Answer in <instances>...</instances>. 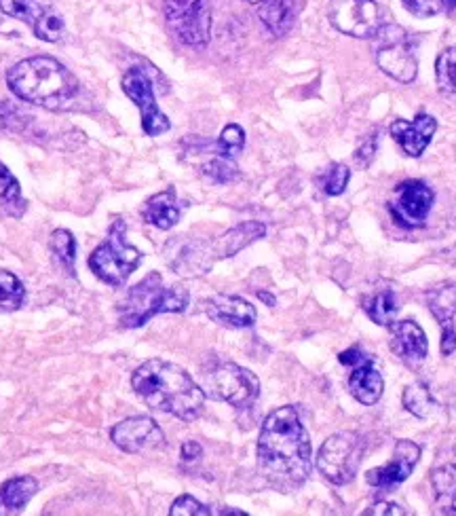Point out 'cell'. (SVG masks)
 <instances>
[{
    "label": "cell",
    "instance_id": "cell-1",
    "mask_svg": "<svg viewBox=\"0 0 456 516\" xmlns=\"http://www.w3.org/2000/svg\"><path fill=\"white\" fill-rule=\"evenodd\" d=\"M311 440L296 407H281L264 419L258 438V470L271 487L294 491L311 474Z\"/></svg>",
    "mask_w": 456,
    "mask_h": 516
},
{
    "label": "cell",
    "instance_id": "cell-2",
    "mask_svg": "<svg viewBox=\"0 0 456 516\" xmlns=\"http://www.w3.org/2000/svg\"><path fill=\"white\" fill-rule=\"evenodd\" d=\"M131 387L150 409L195 421L205 407L203 387L184 368L165 360H148L131 375Z\"/></svg>",
    "mask_w": 456,
    "mask_h": 516
},
{
    "label": "cell",
    "instance_id": "cell-3",
    "mask_svg": "<svg viewBox=\"0 0 456 516\" xmlns=\"http://www.w3.org/2000/svg\"><path fill=\"white\" fill-rule=\"evenodd\" d=\"M7 85L19 100L55 113L79 108L76 102L81 98V83L49 55H36L15 64L7 75Z\"/></svg>",
    "mask_w": 456,
    "mask_h": 516
},
{
    "label": "cell",
    "instance_id": "cell-4",
    "mask_svg": "<svg viewBox=\"0 0 456 516\" xmlns=\"http://www.w3.org/2000/svg\"><path fill=\"white\" fill-rule=\"evenodd\" d=\"M190 303V294L182 286H165L161 273L152 271L131 286L119 303V320L125 328H140L159 313H182Z\"/></svg>",
    "mask_w": 456,
    "mask_h": 516
},
{
    "label": "cell",
    "instance_id": "cell-5",
    "mask_svg": "<svg viewBox=\"0 0 456 516\" xmlns=\"http://www.w3.org/2000/svg\"><path fill=\"white\" fill-rule=\"evenodd\" d=\"M142 263V252L127 242L125 220H114L108 237L89 256V267L110 286H123Z\"/></svg>",
    "mask_w": 456,
    "mask_h": 516
},
{
    "label": "cell",
    "instance_id": "cell-6",
    "mask_svg": "<svg viewBox=\"0 0 456 516\" xmlns=\"http://www.w3.org/2000/svg\"><path fill=\"white\" fill-rule=\"evenodd\" d=\"M203 392L235 409H245L260 396V381L252 371L235 362L216 360L203 371Z\"/></svg>",
    "mask_w": 456,
    "mask_h": 516
},
{
    "label": "cell",
    "instance_id": "cell-7",
    "mask_svg": "<svg viewBox=\"0 0 456 516\" xmlns=\"http://www.w3.org/2000/svg\"><path fill=\"white\" fill-rule=\"evenodd\" d=\"M378 68L399 83H412L418 72L414 36L397 24H383L374 36Z\"/></svg>",
    "mask_w": 456,
    "mask_h": 516
},
{
    "label": "cell",
    "instance_id": "cell-8",
    "mask_svg": "<svg viewBox=\"0 0 456 516\" xmlns=\"http://www.w3.org/2000/svg\"><path fill=\"white\" fill-rule=\"evenodd\" d=\"M364 451L366 442L357 432L332 434L317 453V470L336 487L349 485L364 459Z\"/></svg>",
    "mask_w": 456,
    "mask_h": 516
},
{
    "label": "cell",
    "instance_id": "cell-9",
    "mask_svg": "<svg viewBox=\"0 0 456 516\" xmlns=\"http://www.w3.org/2000/svg\"><path fill=\"white\" fill-rule=\"evenodd\" d=\"M165 17L178 39L190 47H205L212 32V11L205 0H163Z\"/></svg>",
    "mask_w": 456,
    "mask_h": 516
},
{
    "label": "cell",
    "instance_id": "cell-10",
    "mask_svg": "<svg viewBox=\"0 0 456 516\" xmlns=\"http://www.w3.org/2000/svg\"><path fill=\"white\" fill-rule=\"evenodd\" d=\"M328 17L338 32L353 39H374L383 26V11L374 0H332Z\"/></svg>",
    "mask_w": 456,
    "mask_h": 516
},
{
    "label": "cell",
    "instance_id": "cell-11",
    "mask_svg": "<svg viewBox=\"0 0 456 516\" xmlns=\"http://www.w3.org/2000/svg\"><path fill=\"white\" fill-rule=\"evenodd\" d=\"M435 195L423 180L399 182L389 199V212L404 229H418L427 223Z\"/></svg>",
    "mask_w": 456,
    "mask_h": 516
},
{
    "label": "cell",
    "instance_id": "cell-12",
    "mask_svg": "<svg viewBox=\"0 0 456 516\" xmlns=\"http://www.w3.org/2000/svg\"><path fill=\"white\" fill-rule=\"evenodd\" d=\"M123 91L127 98L140 108L142 129L148 136H161L171 129L169 119L163 115V110L157 104L155 89L142 68H131L123 77Z\"/></svg>",
    "mask_w": 456,
    "mask_h": 516
},
{
    "label": "cell",
    "instance_id": "cell-13",
    "mask_svg": "<svg viewBox=\"0 0 456 516\" xmlns=\"http://www.w3.org/2000/svg\"><path fill=\"white\" fill-rule=\"evenodd\" d=\"M110 438L121 451L138 455L144 451H155L165 445V434L159 423L150 417H131L112 428Z\"/></svg>",
    "mask_w": 456,
    "mask_h": 516
},
{
    "label": "cell",
    "instance_id": "cell-14",
    "mask_svg": "<svg viewBox=\"0 0 456 516\" xmlns=\"http://www.w3.org/2000/svg\"><path fill=\"white\" fill-rule=\"evenodd\" d=\"M418 457H421V447H418L416 442L397 440L391 462L366 474L368 485L378 491H389L399 487L406 478H410L414 466L418 464Z\"/></svg>",
    "mask_w": 456,
    "mask_h": 516
},
{
    "label": "cell",
    "instance_id": "cell-15",
    "mask_svg": "<svg viewBox=\"0 0 456 516\" xmlns=\"http://www.w3.org/2000/svg\"><path fill=\"white\" fill-rule=\"evenodd\" d=\"M218 261L212 244L207 242H182L176 239L167 246V263L184 278H199Z\"/></svg>",
    "mask_w": 456,
    "mask_h": 516
},
{
    "label": "cell",
    "instance_id": "cell-16",
    "mask_svg": "<svg viewBox=\"0 0 456 516\" xmlns=\"http://www.w3.org/2000/svg\"><path fill=\"white\" fill-rule=\"evenodd\" d=\"M391 349L412 371H418L427 360L429 343L425 330L412 320H399L391 324Z\"/></svg>",
    "mask_w": 456,
    "mask_h": 516
},
{
    "label": "cell",
    "instance_id": "cell-17",
    "mask_svg": "<svg viewBox=\"0 0 456 516\" xmlns=\"http://www.w3.org/2000/svg\"><path fill=\"white\" fill-rule=\"evenodd\" d=\"M393 140L408 157H421L437 132V121L431 115H416L414 121L395 119L389 127Z\"/></svg>",
    "mask_w": 456,
    "mask_h": 516
},
{
    "label": "cell",
    "instance_id": "cell-18",
    "mask_svg": "<svg viewBox=\"0 0 456 516\" xmlns=\"http://www.w3.org/2000/svg\"><path fill=\"white\" fill-rule=\"evenodd\" d=\"M209 320L228 328H250L256 322V309L235 294H216L203 303Z\"/></svg>",
    "mask_w": 456,
    "mask_h": 516
},
{
    "label": "cell",
    "instance_id": "cell-19",
    "mask_svg": "<svg viewBox=\"0 0 456 516\" xmlns=\"http://www.w3.org/2000/svg\"><path fill=\"white\" fill-rule=\"evenodd\" d=\"M302 7L304 0H262L258 5V15L271 34L285 36L296 24Z\"/></svg>",
    "mask_w": 456,
    "mask_h": 516
},
{
    "label": "cell",
    "instance_id": "cell-20",
    "mask_svg": "<svg viewBox=\"0 0 456 516\" xmlns=\"http://www.w3.org/2000/svg\"><path fill=\"white\" fill-rule=\"evenodd\" d=\"M266 235V225L258 223V220H247L233 229H228L224 235H220L216 242H212V250L216 258H231L237 252L245 250L250 244L258 242Z\"/></svg>",
    "mask_w": 456,
    "mask_h": 516
},
{
    "label": "cell",
    "instance_id": "cell-21",
    "mask_svg": "<svg viewBox=\"0 0 456 516\" xmlns=\"http://www.w3.org/2000/svg\"><path fill=\"white\" fill-rule=\"evenodd\" d=\"M349 390L353 398L361 404H366V407H372V404H376L380 396H383L385 381L383 375L374 368L372 358L353 366V373L349 377Z\"/></svg>",
    "mask_w": 456,
    "mask_h": 516
},
{
    "label": "cell",
    "instance_id": "cell-22",
    "mask_svg": "<svg viewBox=\"0 0 456 516\" xmlns=\"http://www.w3.org/2000/svg\"><path fill=\"white\" fill-rule=\"evenodd\" d=\"M142 214L146 223L155 225L157 229L167 231L171 227H176L180 220V206L176 201L174 189H167L163 193H157L155 197H150L146 201Z\"/></svg>",
    "mask_w": 456,
    "mask_h": 516
},
{
    "label": "cell",
    "instance_id": "cell-23",
    "mask_svg": "<svg viewBox=\"0 0 456 516\" xmlns=\"http://www.w3.org/2000/svg\"><path fill=\"white\" fill-rule=\"evenodd\" d=\"M38 491V483L32 476H17L0 487V514L22 512Z\"/></svg>",
    "mask_w": 456,
    "mask_h": 516
},
{
    "label": "cell",
    "instance_id": "cell-24",
    "mask_svg": "<svg viewBox=\"0 0 456 516\" xmlns=\"http://www.w3.org/2000/svg\"><path fill=\"white\" fill-rule=\"evenodd\" d=\"M361 307L368 313V318L376 322L378 326H391L397 318L399 301L393 288H374L370 294H366Z\"/></svg>",
    "mask_w": 456,
    "mask_h": 516
},
{
    "label": "cell",
    "instance_id": "cell-25",
    "mask_svg": "<svg viewBox=\"0 0 456 516\" xmlns=\"http://www.w3.org/2000/svg\"><path fill=\"white\" fill-rule=\"evenodd\" d=\"M427 307L431 311V316L444 324H450L456 316V284L454 282H444L437 284L435 288L427 290L425 294Z\"/></svg>",
    "mask_w": 456,
    "mask_h": 516
},
{
    "label": "cell",
    "instance_id": "cell-26",
    "mask_svg": "<svg viewBox=\"0 0 456 516\" xmlns=\"http://www.w3.org/2000/svg\"><path fill=\"white\" fill-rule=\"evenodd\" d=\"M437 506L444 514H456V464H446L431 472Z\"/></svg>",
    "mask_w": 456,
    "mask_h": 516
},
{
    "label": "cell",
    "instance_id": "cell-27",
    "mask_svg": "<svg viewBox=\"0 0 456 516\" xmlns=\"http://www.w3.org/2000/svg\"><path fill=\"white\" fill-rule=\"evenodd\" d=\"M0 204L13 218H22L28 208L26 199L22 197V187H19L17 178L9 172L5 163H0Z\"/></svg>",
    "mask_w": 456,
    "mask_h": 516
},
{
    "label": "cell",
    "instance_id": "cell-28",
    "mask_svg": "<svg viewBox=\"0 0 456 516\" xmlns=\"http://www.w3.org/2000/svg\"><path fill=\"white\" fill-rule=\"evenodd\" d=\"M49 5H43L41 0H0V9L5 15L15 17V20L34 28L38 20L45 15Z\"/></svg>",
    "mask_w": 456,
    "mask_h": 516
},
{
    "label": "cell",
    "instance_id": "cell-29",
    "mask_svg": "<svg viewBox=\"0 0 456 516\" xmlns=\"http://www.w3.org/2000/svg\"><path fill=\"white\" fill-rule=\"evenodd\" d=\"M404 409L414 417L425 419L435 411V400L425 383H412L404 390Z\"/></svg>",
    "mask_w": 456,
    "mask_h": 516
},
{
    "label": "cell",
    "instance_id": "cell-30",
    "mask_svg": "<svg viewBox=\"0 0 456 516\" xmlns=\"http://www.w3.org/2000/svg\"><path fill=\"white\" fill-rule=\"evenodd\" d=\"M26 299V288L11 271H0V311H15Z\"/></svg>",
    "mask_w": 456,
    "mask_h": 516
},
{
    "label": "cell",
    "instance_id": "cell-31",
    "mask_svg": "<svg viewBox=\"0 0 456 516\" xmlns=\"http://www.w3.org/2000/svg\"><path fill=\"white\" fill-rule=\"evenodd\" d=\"M349 178H351V172H349L347 165L330 163L328 168L317 176V187L330 197H338V195L345 193Z\"/></svg>",
    "mask_w": 456,
    "mask_h": 516
},
{
    "label": "cell",
    "instance_id": "cell-32",
    "mask_svg": "<svg viewBox=\"0 0 456 516\" xmlns=\"http://www.w3.org/2000/svg\"><path fill=\"white\" fill-rule=\"evenodd\" d=\"M435 79L440 91L456 96V47L440 53V58L435 62Z\"/></svg>",
    "mask_w": 456,
    "mask_h": 516
},
{
    "label": "cell",
    "instance_id": "cell-33",
    "mask_svg": "<svg viewBox=\"0 0 456 516\" xmlns=\"http://www.w3.org/2000/svg\"><path fill=\"white\" fill-rule=\"evenodd\" d=\"M34 34L38 36L41 41H47V43H57L62 41V36L66 32V26H64V17L57 13L53 7H47L45 15L38 20V24L32 28Z\"/></svg>",
    "mask_w": 456,
    "mask_h": 516
},
{
    "label": "cell",
    "instance_id": "cell-34",
    "mask_svg": "<svg viewBox=\"0 0 456 516\" xmlns=\"http://www.w3.org/2000/svg\"><path fill=\"white\" fill-rule=\"evenodd\" d=\"M203 174L216 184H228L239 176V170H237V165H235L233 159H228V157H224L216 151V155L203 165Z\"/></svg>",
    "mask_w": 456,
    "mask_h": 516
},
{
    "label": "cell",
    "instance_id": "cell-35",
    "mask_svg": "<svg viewBox=\"0 0 456 516\" xmlns=\"http://www.w3.org/2000/svg\"><path fill=\"white\" fill-rule=\"evenodd\" d=\"M243 146H245V132L239 125L231 123L222 129V134L216 142V151L228 159H235L243 151Z\"/></svg>",
    "mask_w": 456,
    "mask_h": 516
},
{
    "label": "cell",
    "instance_id": "cell-36",
    "mask_svg": "<svg viewBox=\"0 0 456 516\" xmlns=\"http://www.w3.org/2000/svg\"><path fill=\"white\" fill-rule=\"evenodd\" d=\"M51 250L55 252V256L72 271L74 269V261H76V239L70 231L66 229H57L51 235Z\"/></svg>",
    "mask_w": 456,
    "mask_h": 516
},
{
    "label": "cell",
    "instance_id": "cell-37",
    "mask_svg": "<svg viewBox=\"0 0 456 516\" xmlns=\"http://www.w3.org/2000/svg\"><path fill=\"white\" fill-rule=\"evenodd\" d=\"M169 514L171 516H209L214 514V510H209L207 506L197 502L193 495H182L174 502V506H171Z\"/></svg>",
    "mask_w": 456,
    "mask_h": 516
},
{
    "label": "cell",
    "instance_id": "cell-38",
    "mask_svg": "<svg viewBox=\"0 0 456 516\" xmlns=\"http://www.w3.org/2000/svg\"><path fill=\"white\" fill-rule=\"evenodd\" d=\"M404 7L416 17H433L446 9L444 0H404Z\"/></svg>",
    "mask_w": 456,
    "mask_h": 516
},
{
    "label": "cell",
    "instance_id": "cell-39",
    "mask_svg": "<svg viewBox=\"0 0 456 516\" xmlns=\"http://www.w3.org/2000/svg\"><path fill=\"white\" fill-rule=\"evenodd\" d=\"M376 146H378V132L368 134V138L357 146L355 161H357L359 168H368V165L374 161V157H376Z\"/></svg>",
    "mask_w": 456,
    "mask_h": 516
},
{
    "label": "cell",
    "instance_id": "cell-40",
    "mask_svg": "<svg viewBox=\"0 0 456 516\" xmlns=\"http://www.w3.org/2000/svg\"><path fill=\"white\" fill-rule=\"evenodd\" d=\"M364 514H374V516H402V514H406V510H404L402 506L391 504V502H378V504H374L370 510H366Z\"/></svg>",
    "mask_w": 456,
    "mask_h": 516
},
{
    "label": "cell",
    "instance_id": "cell-41",
    "mask_svg": "<svg viewBox=\"0 0 456 516\" xmlns=\"http://www.w3.org/2000/svg\"><path fill=\"white\" fill-rule=\"evenodd\" d=\"M456 349V333H454V324H444L442 326V354L444 356H452Z\"/></svg>",
    "mask_w": 456,
    "mask_h": 516
},
{
    "label": "cell",
    "instance_id": "cell-42",
    "mask_svg": "<svg viewBox=\"0 0 456 516\" xmlns=\"http://www.w3.org/2000/svg\"><path fill=\"white\" fill-rule=\"evenodd\" d=\"M338 360H340V364H345V366H357V364H361V362H366V360H370V356H366L364 352H361L359 347H351V349H347V352H342L340 356H338Z\"/></svg>",
    "mask_w": 456,
    "mask_h": 516
},
{
    "label": "cell",
    "instance_id": "cell-43",
    "mask_svg": "<svg viewBox=\"0 0 456 516\" xmlns=\"http://www.w3.org/2000/svg\"><path fill=\"white\" fill-rule=\"evenodd\" d=\"M201 453H203V449L195 440H188L182 445V459H186V462H193V459L201 457Z\"/></svg>",
    "mask_w": 456,
    "mask_h": 516
},
{
    "label": "cell",
    "instance_id": "cell-44",
    "mask_svg": "<svg viewBox=\"0 0 456 516\" xmlns=\"http://www.w3.org/2000/svg\"><path fill=\"white\" fill-rule=\"evenodd\" d=\"M13 129V110L7 104H0V132Z\"/></svg>",
    "mask_w": 456,
    "mask_h": 516
},
{
    "label": "cell",
    "instance_id": "cell-45",
    "mask_svg": "<svg viewBox=\"0 0 456 516\" xmlns=\"http://www.w3.org/2000/svg\"><path fill=\"white\" fill-rule=\"evenodd\" d=\"M258 299H260V301H264V303H269L271 307L275 305V297H271L269 292H258Z\"/></svg>",
    "mask_w": 456,
    "mask_h": 516
},
{
    "label": "cell",
    "instance_id": "cell-46",
    "mask_svg": "<svg viewBox=\"0 0 456 516\" xmlns=\"http://www.w3.org/2000/svg\"><path fill=\"white\" fill-rule=\"evenodd\" d=\"M444 5L448 11H454L456 9V0H444Z\"/></svg>",
    "mask_w": 456,
    "mask_h": 516
},
{
    "label": "cell",
    "instance_id": "cell-47",
    "mask_svg": "<svg viewBox=\"0 0 456 516\" xmlns=\"http://www.w3.org/2000/svg\"><path fill=\"white\" fill-rule=\"evenodd\" d=\"M247 3H254V5H260V3H262V0H247Z\"/></svg>",
    "mask_w": 456,
    "mask_h": 516
}]
</instances>
